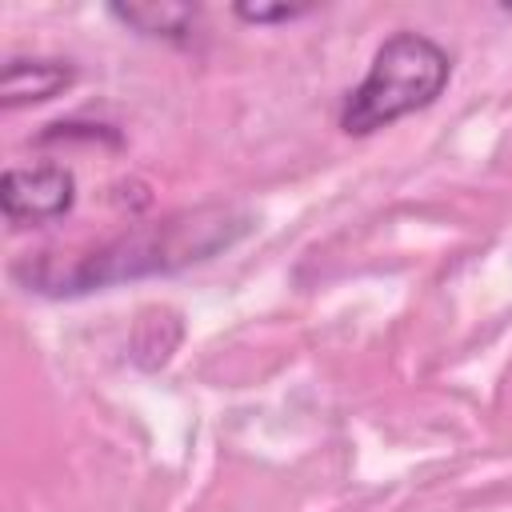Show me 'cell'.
I'll use <instances>...</instances> for the list:
<instances>
[{"instance_id": "cell-1", "label": "cell", "mask_w": 512, "mask_h": 512, "mask_svg": "<svg viewBox=\"0 0 512 512\" xmlns=\"http://www.w3.org/2000/svg\"><path fill=\"white\" fill-rule=\"evenodd\" d=\"M252 228V220L236 208H196L168 216L164 224L132 228L92 252H76L68 260H56L52 252H40L36 260H20L12 276L28 292L48 296H76L92 288H108L120 280L152 276V272H176L200 260H212L220 248L240 240Z\"/></svg>"}, {"instance_id": "cell-4", "label": "cell", "mask_w": 512, "mask_h": 512, "mask_svg": "<svg viewBox=\"0 0 512 512\" xmlns=\"http://www.w3.org/2000/svg\"><path fill=\"white\" fill-rule=\"evenodd\" d=\"M72 80L76 72L68 60H8L0 96H4V108H20V104H36L64 92Z\"/></svg>"}, {"instance_id": "cell-3", "label": "cell", "mask_w": 512, "mask_h": 512, "mask_svg": "<svg viewBox=\"0 0 512 512\" xmlns=\"http://www.w3.org/2000/svg\"><path fill=\"white\" fill-rule=\"evenodd\" d=\"M0 204H4V216L12 228L60 220L76 204V176L64 164L8 168L0 180Z\"/></svg>"}, {"instance_id": "cell-2", "label": "cell", "mask_w": 512, "mask_h": 512, "mask_svg": "<svg viewBox=\"0 0 512 512\" xmlns=\"http://www.w3.org/2000/svg\"><path fill=\"white\" fill-rule=\"evenodd\" d=\"M452 80V56L424 32H392L364 80L344 96L340 104V132L348 136H372L428 104L440 100V92Z\"/></svg>"}, {"instance_id": "cell-5", "label": "cell", "mask_w": 512, "mask_h": 512, "mask_svg": "<svg viewBox=\"0 0 512 512\" xmlns=\"http://www.w3.org/2000/svg\"><path fill=\"white\" fill-rule=\"evenodd\" d=\"M108 12L124 28H136L140 36L176 40V44H184L196 28V8H188V4H112Z\"/></svg>"}, {"instance_id": "cell-6", "label": "cell", "mask_w": 512, "mask_h": 512, "mask_svg": "<svg viewBox=\"0 0 512 512\" xmlns=\"http://www.w3.org/2000/svg\"><path fill=\"white\" fill-rule=\"evenodd\" d=\"M240 20L248 24H276V20H296L304 12H312L308 4H236L232 8Z\"/></svg>"}]
</instances>
